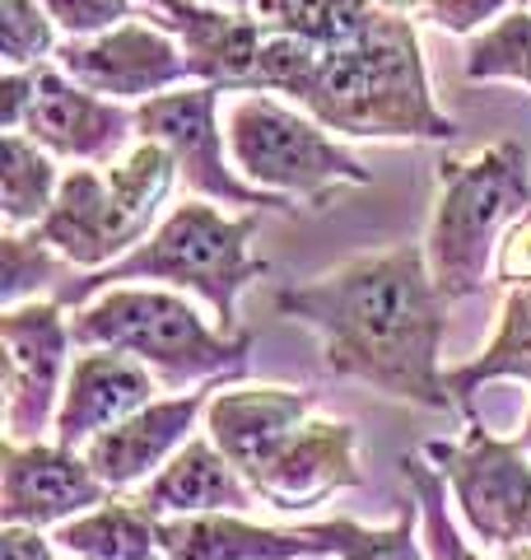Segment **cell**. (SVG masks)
I'll use <instances>...</instances> for the list:
<instances>
[{
    "label": "cell",
    "instance_id": "obj_10",
    "mask_svg": "<svg viewBox=\"0 0 531 560\" xmlns=\"http://www.w3.org/2000/svg\"><path fill=\"white\" fill-rule=\"evenodd\" d=\"M57 61L84 90H94L113 103H135V108L191 80L187 57L173 33L140 20L117 24L113 33H98V38L61 43Z\"/></svg>",
    "mask_w": 531,
    "mask_h": 560
},
{
    "label": "cell",
    "instance_id": "obj_25",
    "mask_svg": "<svg viewBox=\"0 0 531 560\" xmlns=\"http://www.w3.org/2000/svg\"><path fill=\"white\" fill-rule=\"evenodd\" d=\"M401 477L411 486V495L420 504V537L429 560H485L471 551V541L457 533V523L448 514V481L438 477V467L424 453H401Z\"/></svg>",
    "mask_w": 531,
    "mask_h": 560
},
{
    "label": "cell",
    "instance_id": "obj_12",
    "mask_svg": "<svg viewBox=\"0 0 531 560\" xmlns=\"http://www.w3.org/2000/svg\"><path fill=\"white\" fill-rule=\"evenodd\" d=\"M24 136L43 145L51 160L75 164H117L131 150L135 108L84 90L66 70L38 66V94L24 117Z\"/></svg>",
    "mask_w": 531,
    "mask_h": 560
},
{
    "label": "cell",
    "instance_id": "obj_6",
    "mask_svg": "<svg viewBox=\"0 0 531 560\" xmlns=\"http://www.w3.org/2000/svg\"><path fill=\"white\" fill-rule=\"evenodd\" d=\"M228 150L234 168L252 187L285 201L322 210L335 187H368V173L345 145H335L322 121L304 108H285L271 94H247L228 113Z\"/></svg>",
    "mask_w": 531,
    "mask_h": 560
},
{
    "label": "cell",
    "instance_id": "obj_30",
    "mask_svg": "<svg viewBox=\"0 0 531 560\" xmlns=\"http://www.w3.org/2000/svg\"><path fill=\"white\" fill-rule=\"evenodd\" d=\"M57 51V24L43 10V0H0V57H5V70H38Z\"/></svg>",
    "mask_w": 531,
    "mask_h": 560
},
{
    "label": "cell",
    "instance_id": "obj_33",
    "mask_svg": "<svg viewBox=\"0 0 531 560\" xmlns=\"http://www.w3.org/2000/svg\"><path fill=\"white\" fill-rule=\"evenodd\" d=\"M494 285H504V290L531 285V215H522L504 234L499 253H494Z\"/></svg>",
    "mask_w": 531,
    "mask_h": 560
},
{
    "label": "cell",
    "instance_id": "obj_14",
    "mask_svg": "<svg viewBox=\"0 0 531 560\" xmlns=\"http://www.w3.org/2000/svg\"><path fill=\"white\" fill-rule=\"evenodd\" d=\"M247 486L280 514H304L335 490H359V430L350 420H308Z\"/></svg>",
    "mask_w": 531,
    "mask_h": 560
},
{
    "label": "cell",
    "instance_id": "obj_16",
    "mask_svg": "<svg viewBox=\"0 0 531 560\" xmlns=\"http://www.w3.org/2000/svg\"><path fill=\"white\" fill-rule=\"evenodd\" d=\"M158 393V378L131 355L117 350H80L70 360L66 397L51 425V444H61L70 453H84L98 434H108L121 420H131L135 411H145Z\"/></svg>",
    "mask_w": 531,
    "mask_h": 560
},
{
    "label": "cell",
    "instance_id": "obj_20",
    "mask_svg": "<svg viewBox=\"0 0 531 560\" xmlns=\"http://www.w3.org/2000/svg\"><path fill=\"white\" fill-rule=\"evenodd\" d=\"M135 504L150 518H205V514H247L257 504V490L243 481V471L215 448L210 434L187 440L168 458L154 481L140 486Z\"/></svg>",
    "mask_w": 531,
    "mask_h": 560
},
{
    "label": "cell",
    "instance_id": "obj_17",
    "mask_svg": "<svg viewBox=\"0 0 531 560\" xmlns=\"http://www.w3.org/2000/svg\"><path fill=\"white\" fill-rule=\"evenodd\" d=\"M33 234L51 243L70 267H84L94 276V271H108L113 261H121L127 253H135L154 230L121 215V206L108 191V173L70 168L61 178L57 206L47 210V220Z\"/></svg>",
    "mask_w": 531,
    "mask_h": 560
},
{
    "label": "cell",
    "instance_id": "obj_5",
    "mask_svg": "<svg viewBox=\"0 0 531 560\" xmlns=\"http://www.w3.org/2000/svg\"><path fill=\"white\" fill-rule=\"evenodd\" d=\"M70 341L80 350H117L140 360L154 378L187 388V383L243 378L252 337L224 327H210L201 308L177 290L164 285H113L98 300H88L70 318Z\"/></svg>",
    "mask_w": 531,
    "mask_h": 560
},
{
    "label": "cell",
    "instance_id": "obj_29",
    "mask_svg": "<svg viewBox=\"0 0 531 560\" xmlns=\"http://www.w3.org/2000/svg\"><path fill=\"white\" fill-rule=\"evenodd\" d=\"M331 523H335V556L341 560H429L415 533L420 523L415 495L401 504L397 523H387V528H364L354 518H331Z\"/></svg>",
    "mask_w": 531,
    "mask_h": 560
},
{
    "label": "cell",
    "instance_id": "obj_8",
    "mask_svg": "<svg viewBox=\"0 0 531 560\" xmlns=\"http://www.w3.org/2000/svg\"><path fill=\"white\" fill-rule=\"evenodd\" d=\"M135 136L164 145L187 191L197 201H224L247 210H294V201L271 197L224 164V131H220V90L210 84H182L135 108Z\"/></svg>",
    "mask_w": 531,
    "mask_h": 560
},
{
    "label": "cell",
    "instance_id": "obj_24",
    "mask_svg": "<svg viewBox=\"0 0 531 560\" xmlns=\"http://www.w3.org/2000/svg\"><path fill=\"white\" fill-rule=\"evenodd\" d=\"M103 173H108V191H113V201L121 206V215L150 230L158 206H164L168 191H173L177 160L164 145H154V140H135V145Z\"/></svg>",
    "mask_w": 531,
    "mask_h": 560
},
{
    "label": "cell",
    "instance_id": "obj_18",
    "mask_svg": "<svg viewBox=\"0 0 531 560\" xmlns=\"http://www.w3.org/2000/svg\"><path fill=\"white\" fill-rule=\"evenodd\" d=\"M164 560H327L335 556V523L266 528L247 514L158 518Z\"/></svg>",
    "mask_w": 531,
    "mask_h": 560
},
{
    "label": "cell",
    "instance_id": "obj_28",
    "mask_svg": "<svg viewBox=\"0 0 531 560\" xmlns=\"http://www.w3.org/2000/svg\"><path fill=\"white\" fill-rule=\"evenodd\" d=\"M61 267H70V261L38 234H5L0 238V304L20 308L38 300L43 285L61 290Z\"/></svg>",
    "mask_w": 531,
    "mask_h": 560
},
{
    "label": "cell",
    "instance_id": "obj_31",
    "mask_svg": "<svg viewBox=\"0 0 531 560\" xmlns=\"http://www.w3.org/2000/svg\"><path fill=\"white\" fill-rule=\"evenodd\" d=\"M43 10L66 33V43L98 38V33H113L117 24L135 20V0H43Z\"/></svg>",
    "mask_w": 531,
    "mask_h": 560
},
{
    "label": "cell",
    "instance_id": "obj_35",
    "mask_svg": "<svg viewBox=\"0 0 531 560\" xmlns=\"http://www.w3.org/2000/svg\"><path fill=\"white\" fill-rule=\"evenodd\" d=\"M0 560H51V541L38 528H0Z\"/></svg>",
    "mask_w": 531,
    "mask_h": 560
},
{
    "label": "cell",
    "instance_id": "obj_2",
    "mask_svg": "<svg viewBox=\"0 0 531 560\" xmlns=\"http://www.w3.org/2000/svg\"><path fill=\"white\" fill-rule=\"evenodd\" d=\"M312 121L354 140H452L457 121L434 103L420 33L405 14L368 0L341 43L322 47L298 98Z\"/></svg>",
    "mask_w": 531,
    "mask_h": 560
},
{
    "label": "cell",
    "instance_id": "obj_23",
    "mask_svg": "<svg viewBox=\"0 0 531 560\" xmlns=\"http://www.w3.org/2000/svg\"><path fill=\"white\" fill-rule=\"evenodd\" d=\"M66 173L57 168V160L33 145L24 131H5V164H0V220H5V234L20 230H38L47 220V210L57 206Z\"/></svg>",
    "mask_w": 531,
    "mask_h": 560
},
{
    "label": "cell",
    "instance_id": "obj_36",
    "mask_svg": "<svg viewBox=\"0 0 531 560\" xmlns=\"http://www.w3.org/2000/svg\"><path fill=\"white\" fill-rule=\"evenodd\" d=\"M374 5L392 10V14H405V20H411V14H424V20H429V5H434V0H374Z\"/></svg>",
    "mask_w": 531,
    "mask_h": 560
},
{
    "label": "cell",
    "instance_id": "obj_21",
    "mask_svg": "<svg viewBox=\"0 0 531 560\" xmlns=\"http://www.w3.org/2000/svg\"><path fill=\"white\" fill-rule=\"evenodd\" d=\"M499 378H522L531 383V285H518L504 294L499 308V331L489 337V346L481 355H471L462 364L448 370V397L457 411H467L471 420V397L485 388V383Z\"/></svg>",
    "mask_w": 531,
    "mask_h": 560
},
{
    "label": "cell",
    "instance_id": "obj_37",
    "mask_svg": "<svg viewBox=\"0 0 531 560\" xmlns=\"http://www.w3.org/2000/svg\"><path fill=\"white\" fill-rule=\"evenodd\" d=\"M201 5H220V10H252L257 0H201Z\"/></svg>",
    "mask_w": 531,
    "mask_h": 560
},
{
    "label": "cell",
    "instance_id": "obj_7",
    "mask_svg": "<svg viewBox=\"0 0 531 560\" xmlns=\"http://www.w3.org/2000/svg\"><path fill=\"white\" fill-rule=\"evenodd\" d=\"M424 458L448 481L467 528L489 547L531 541V453L518 440H499L481 420H467L462 440H429Z\"/></svg>",
    "mask_w": 531,
    "mask_h": 560
},
{
    "label": "cell",
    "instance_id": "obj_26",
    "mask_svg": "<svg viewBox=\"0 0 531 560\" xmlns=\"http://www.w3.org/2000/svg\"><path fill=\"white\" fill-rule=\"evenodd\" d=\"M368 0H257L252 14L266 33H285V38H304L312 47L341 43L364 14Z\"/></svg>",
    "mask_w": 531,
    "mask_h": 560
},
{
    "label": "cell",
    "instance_id": "obj_13",
    "mask_svg": "<svg viewBox=\"0 0 531 560\" xmlns=\"http://www.w3.org/2000/svg\"><path fill=\"white\" fill-rule=\"evenodd\" d=\"M145 20L168 28L187 57L197 84L210 90H257V61L266 47V28L252 10H220L201 0H145Z\"/></svg>",
    "mask_w": 531,
    "mask_h": 560
},
{
    "label": "cell",
    "instance_id": "obj_4",
    "mask_svg": "<svg viewBox=\"0 0 531 560\" xmlns=\"http://www.w3.org/2000/svg\"><path fill=\"white\" fill-rule=\"evenodd\" d=\"M531 215V164L518 140L438 164V197L424 234V261L442 300H471L494 276L504 234Z\"/></svg>",
    "mask_w": 531,
    "mask_h": 560
},
{
    "label": "cell",
    "instance_id": "obj_19",
    "mask_svg": "<svg viewBox=\"0 0 531 560\" xmlns=\"http://www.w3.org/2000/svg\"><path fill=\"white\" fill-rule=\"evenodd\" d=\"M215 388L201 393H177V397H158L145 411H135L131 420H121L108 434H98L84 448V463L98 471V481L108 490H131L140 481H154L168 467V458L191 440L197 416L210 407Z\"/></svg>",
    "mask_w": 531,
    "mask_h": 560
},
{
    "label": "cell",
    "instance_id": "obj_22",
    "mask_svg": "<svg viewBox=\"0 0 531 560\" xmlns=\"http://www.w3.org/2000/svg\"><path fill=\"white\" fill-rule=\"evenodd\" d=\"M57 547L75 560H164L158 518H150L135 500H108L94 514H80L57 528Z\"/></svg>",
    "mask_w": 531,
    "mask_h": 560
},
{
    "label": "cell",
    "instance_id": "obj_11",
    "mask_svg": "<svg viewBox=\"0 0 531 560\" xmlns=\"http://www.w3.org/2000/svg\"><path fill=\"white\" fill-rule=\"evenodd\" d=\"M108 500L113 490L98 481L84 453L10 440L0 448V528H61Z\"/></svg>",
    "mask_w": 531,
    "mask_h": 560
},
{
    "label": "cell",
    "instance_id": "obj_34",
    "mask_svg": "<svg viewBox=\"0 0 531 560\" xmlns=\"http://www.w3.org/2000/svg\"><path fill=\"white\" fill-rule=\"evenodd\" d=\"M33 94H38V70H5V75H0V127L24 131Z\"/></svg>",
    "mask_w": 531,
    "mask_h": 560
},
{
    "label": "cell",
    "instance_id": "obj_38",
    "mask_svg": "<svg viewBox=\"0 0 531 560\" xmlns=\"http://www.w3.org/2000/svg\"><path fill=\"white\" fill-rule=\"evenodd\" d=\"M518 444L531 453V411H527V425H522V434H518Z\"/></svg>",
    "mask_w": 531,
    "mask_h": 560
},
{
    "label": "cell",
    "instance_id": "obj_27",
    "mask_svg": "<svg viewBox=\"0 0 531 560\" xmlns=\"http://www.w3.org/2000/svg\"><path fill=\"white\" fill-rule=\"evenodd\" d=\"M467 80L531 84V10H508L499 24L475 33L467 47Z\"/></svg>",
    "mask_w": 531,
    "mask_h": 560
},
{
    "label": "cell",
    "instance_id": "obj_39",
    "mask_svg": "<svg viewBox=\"0 0 531 560\" xmlns=\"http://www.w3.org/2000/svg\"><path fill=\"white\" fill-rule=\"evenodd\" d=\"M504 560H531V551H527V547H522V551H518V547H512V551H508Z\"/></svg>",
    "mask_w": 531,
    "mask_h": 560
},
{
    "label": "cell",
    "instance_id": "obj_3",
    "mask_svg": "<svg viewBox=\"0 0 531 560\" xmlns=\"http://www.w3.org/2000/svg\"><path fill=\"white\" fill-rule=\"evenodd\" d=\"M257 224H261V210L224 215V210H215L210 201L191 197L182 206H173L164 224H158L135 253L113 261L108 271L66 280L51 300L70 308V304H84L88 294H98V290L131 285V280H154V285H164V290L197 294L228 337H238V294L271 271L261 257H252Z\"/></svg>",
    "mask_w": 531,
    "mask_h": 560
},
{
    "label": "cell",
    "instance_id": "obj_1",
    "mask_svg": "<svg viewBox=\"0 0 531 560\" xmlns=\"http://www.w3.org/2000/svg\"><path fill=\"white\" fill-rule=\"evenodd\" d=\"M275 308L322 337L331 374L359 378L382 397L429 411L452 407L442 374L448 300L429 276L424 243L364 253L317 280L285 285L275 294Z\"/></svg>",
    "mask_w": 531,
    "mask_h": 560
},
{
    "label": "cell",
    "instance_id": "obj_32",
    "mask_svg": "<svg viewBox=\"0 0 531 560\" xmlns=\"http://www.w3.org/2000/svg\"><path fill=\"white\" fill-rule=\"evenodd\" d=\"M512 0H434L429 5V20L442 28V33H481L489 20L499 24L508 14Z\"/></svg>",
    "mask_w": 531,
    "mask_h": 560
},
{
    "label": "cell",
    "instance_id": "obj_15",
    "mask_svg": "<svg viewBox=\"0 0 531 560\" xmlns=\"http://www.w3.org/2000/svg\"><path fill=\"white\" fill-rule=\"evenodd\" d=\"M308 420L312 393L285 383H238V388H215L205 407V434L243 471V481H252Z\"/></svg>",
    "mask_w": 531,
    "mask_h": 560
},
{
    "label": "cell",
    "instance_id": "obj_9",
    "mask_svg": "<svg viewBox=\"0 0 531 560\" xmlns=\"http://www.w3.org/2000/svg\"><path fill=\"white\" fill-rule=\"evenodd\" d=\"M5 341V440L43 444L57 425L70 378V318L57 300H33L0 313Z\"/></svg>",
    "mask_w": 531,
    "mask_h": 560
}]
</instances>
